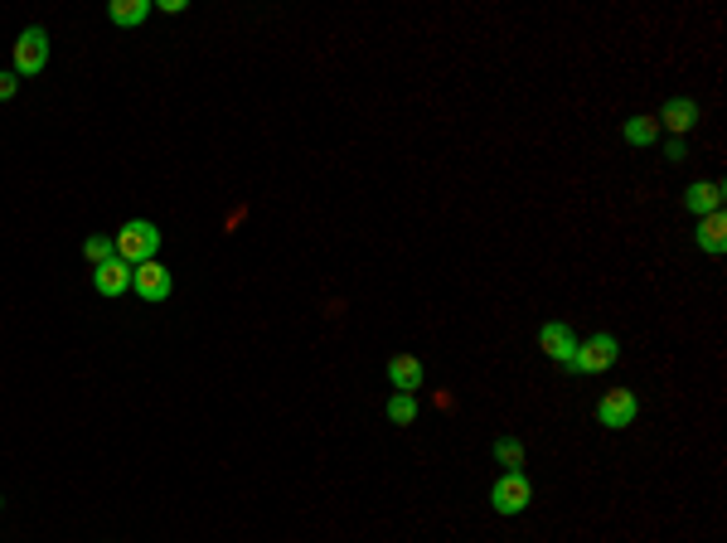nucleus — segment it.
Instances as JSON below:
<instances>
[{
	"instance_id": "f257e3e1",
	"label": "nucleus",
	"mask_w": 727,
	"mask_h": 543,
	"mask_svg": "<svg viewBox=\"0 0 727 543\" xmlns=\"http://www.w3.org/2000/svg\"><path fill=\"white\" fill-rule=\"evenodd\" d=\"M160 238H165V233H160L151 219H131V224L117 228L112 243H117V257H122V262L141 267V262H151V257L160 253Z\"/></svg>"
},
{
	"instance_id": "f03ea898",
	"label": "nucleus",
	"mask_w": 727,
	"mask_h": 543,
	"mask_svg": "<svg viewBox=\"0 0 727 543\" xmlns=\"http://www.w3.org/2000/svg\"><path fill=\"white\" fill-rule=\"evenodd\" d=\"M621 359V345H616V335H592V340H577V354H572L568 369H577V374H606L611 364Z\"/></svg>"
},
{
	"instance_id": "7ed1b4c3",
	"label": "nucleus",
	"mask_w": 727,
	"mask_h": 543,
	"mask_svg": "<svg viewBox=\"0 0 727 543\" xmlns=\"http://www.w3.org/2000/svg\"><path fill=\"white\" fill-rule=\"evenodd\" d=\"M490 505H495V514H524L534 505V485L524 480V471H505L490 485Z\"/></svg>"
},
{
	"instance_id": "20e7f679",
	"label": "nucleus",
	"mask_w": 727,
	"mask_h": 543,
	"mask_svg": "<svg viewBox=\"0 0 727 543\" xmlns=\"http://www.w3.org/2000/svg\"><path fill=\"white\" fill-rule=\"evenodd\" d=\"M131 291H136L146 306H156V301H165V296L175 291V277H170V267H165L160 257H151V262L131 267Z\"/></svg>"
},
{
	"instance_id": "39448f33",
	"label": "nucleus",
	"mask_w": 727,
	"mask_h": 543,
	"mask_svg": "<svg viewBox=\"0 0 727 543\" xmlns=\"http://www.w3.org/2000/svg\"><path fill=\"white\" fill-rule=\"evenodd\" d=\"M44 64H49V34L39 30V25L20 30V39H15V73L20 78H39Z\"/></svg>"
},
{
	"instance_id": "423d86ee",
	"label": "nucleus",
	"mask_w": 727,
	"mask_h": 543,
	"mask_svg": "<svg viewBox=\"0 0 727 543\" xmlns=\"http://www.w3.org/2000/svg\"><path fill=\"white\" fill-rule=\"evenodd\" d=\"M635 413H640V403H635L631 388H606L597 403V422L601 427H611V432H621V427H631Z\"/></svg>"
},
{
	"instance_id": "0eeeda50",
	"label": "nucleus",
	"mask_w": 727,
	"mask_h": 543,
	"mask_svg": "<svg viewBox=\"0 0 727 543\" xmlns=\"http://www.w3.org/2000/svg\"><path fill=\"white\" fill-rule=\"evenodd\" d=\"M538 350L548 354L553 364H563V369H568V364H572V354H577V335H572V330L563 325V320H548V325L538 330Z\"/></svg>"
},
{
	"instance_id": "6e6552de",
	"label": "nucleus",
	"mask_w": 727,
	"mask_h": 543,
	"mask_svg": "<svg viewBox=\"0 0 727 543\" xmlns=\"http://www.w3.org/2000/svg\"><path fill=\"white\" fill-rule=\"evenodd\" d=\"M723 199H727V190L718 185V180H694V185L684 190V209L698 214V219H708V214L723 209Z\"/></svg>"
},
{
	"instance_id": "1a4fd4ad",
	"label": "nucleus",
	"mask_w": 727,
	"mask_h": 543,
	"mask_svg": "<svg viewBox=\"0 0 727 543\" xmlns=\"http://www.w3.org/2000/svg\"><path fill=\"white\" fill-rule=\"evenodd\" d=\"M93 287H97V296H122V291H131V262L107 257L102 267H93Z\"/></svg>"
},
{
	"instance_id": "9d476101",
	"label": "nucleus",
	"mask_w": 727,
	"mask_h": 543,
	"mask_svg": "<svg viewBox=\"0 0 727 543\" xmlns=\"http://www.w3.org/2000/svg\"><path fill=\"white\" fill-rule=\"evenodd\" d=\"M655 122H660V127H669L674 136H684V131L698 127V102H694V97H669Z\"/></svg>"
},
{
	"instance_id": "9b49d317",
	"label": "nucleus",
	"mask_w": 727,
	"mask_h": 543,
	"mask_svg": "<svg viewBox=\"0 0 727 543\" xmlns=\"http://www.w3.org/2000/svg\"><path fill=\"white\" fill-rule=\"evenodd\" d=\"M422 379H427V374H422V359H417V354H393V359H388V384L398 388V393H417Z\"/></svg>"
},
{
	"instance_id": "f8f14e48",
	"label": "nucleus",
	"mask_w": 727,
	"mask_h": 543,
	"mask_svg": "<svg viewBox=\"0 0 727 543\" xmlns=\"http://www.w3.org/2000/svg\"><path fill=\"white\" fill-rule=\"evenodd\" d=\"M698 248H703V253H727V219H723V209H718V214H708V219H698Z\"/></svg>"
},
{
	"instance_id": "ddd939ff",
	"label": "nucleus",
	"mask_w": 727,
	"mask_h": 543,
	"mask_svg": "<svg viewBox=\"0 0 727 543\" xmlns=\"http://www.w3.org/2000/svg\"><path fill=\"white\" fill-rule=\"evenodd\" d=\"M151 10H156L151 0H112V5H107V20H112V25H141Z\"/></svg>"
},
{
	"instance_id": "4468645a",
	"label": "nucleus",
	"mask_w": 727,
	"mask_h": 543,
	"mask_svg": "<svg viewBox=\"0 0 727 543\" xmlns=\"http://www.w3.org/2000/svg\"><path fill=\"white\" fill-rule=\"evenodd\" d=\"M621 136H626L631 146H650V141L660 136V122H655V117H626V127H621Z\"/></svg>"
},
{
	"instance_id": "2eb2a0df",
	"label": "nucleus",
	"mask_w": 727,
	"mask_h": 543,
	"mask_svg": "<svg viewBox=\"0 0 727 543\" xmlns=\"http://www.w3.org/2000/svg\"><path fill=\"white\" fill-rule=\"evenodd\" d=\"M495 461H500L505 471H524V447H519L514 437H500V442H495Z\"/></svg>"
},
{
	"instance_id": "dca6fc26",
	"label": "nucleus",
	"mask_w": 727,
	"mask_h": 543,
	"mask_svg": "<svg viewBox=\"0 0 727 543\" xmlns=\"http://www.w3.org/2000/svg\"><path fill=\"white\" fill-rule=\"evenodd\" d=\"M388 417H393L398 427H408L412 417H417V398H412V393H393V398H388Z\"/></svg>"
},
{
	"instance_id": "f3484780",
	"label": "nucleus",
	"mask_w": 727,
	"mask_h": 543,
	"mask_svg": "<svg viewBox=\"0 0 727 543\" xmlns=\"http://www.w3.org/2000/svg\"><path fill=\"white\" fill-rule=\"evenodd\" d=\"M83 257H88L93 267H102L107 257H117V243H112L107 233H97V238H88V243H83Z\"/></svg>"
},
{
	"instance_id": "a211bd4d",
	"label": "nucleus",
	"mask_w": 727,
	"mask_h": 543,
	"mask_svg": "<svg viewBox=\"0 0 727 543\" xmlns=\"http://www.w3.org/2000/svg\"><path fill=\"white\" fill-rule=\"evenodd\" d=\"M15 93H20V73H0V102H10Z\"/></svg>"
},
{
	"instance_id": "6ab92c4d",
	"label": "nucleus",
	"mask_w": 727,
	"mask_h": 543,
	"mask_svg": "<svg viewBox=\"0 0 727 543\" xmlns=\"http://www.w3.org/2000/svg\"><path fill=\"white\" fill-rule=\"evenodd\" d=\"M664 156H669V160H684V156H689V146H684V141H669V146H664Z\"/></svg>"
},
{
	"instance_id": "aec40b11",
	"label": "nucleus",
	"mask_w": 727,
	"mask_h": 543,
	"mask_svg": "<svg viewBox=\"0 0 727 543\" xmlns=\"http://www.w3.org/2000/svg\"><path fill=\"white\" fill-rule=\"evenodd\" d=\"M0 505H5V500H0Z\"/></svg>"
}]
</instances>
